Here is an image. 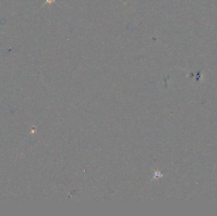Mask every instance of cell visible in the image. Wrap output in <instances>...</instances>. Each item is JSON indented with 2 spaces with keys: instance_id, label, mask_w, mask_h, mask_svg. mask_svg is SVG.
I'll use <instances>...</instances> for the list:
<instances>
[{
  "instance_id": "cell-1",
  "label": "cell",
  "mask_w": 217,
  "mask_h": 216,
  "mask_svg": "<svg viewBox=\"0 0 217 216\" xmlns=\"http://www.w3.org/2000/svg\"><path fill=\"white\" fill-rule=\"evenodd\" d=\"M46 1H46L47 3H52L53 2H54V1H55V0H46Z\"/></svg>"
}]
</instances>
